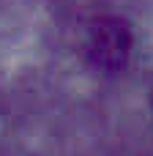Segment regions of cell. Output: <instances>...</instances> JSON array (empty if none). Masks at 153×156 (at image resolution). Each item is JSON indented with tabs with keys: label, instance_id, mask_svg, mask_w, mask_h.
<instances>
[{
	"label": "cell",
	"instance_id": "1",
	"mask_svg": "<svg viewBox=\"0 0 153 156\" xmlns=\"http://www.w3.org/2000/svg\"><path fill=\"white\" fill-rule=\"evenodd\" d=\"M88 58L101 71H120L131 58V30L120 16H101L88 36Z\"/></svg>",
	"mask_w": 153,
	"mask_h": 156
}]
</instances>
